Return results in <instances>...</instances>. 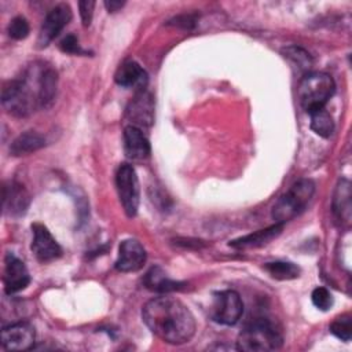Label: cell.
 Instances as JSON below:
<instances>
[{"label":"cell","mask_w":352,"mask_h":352,"mask_svg":"<svg viewBox=\"0 0 352 352\" xmlns=\"http://www.w3.org/2000/svg\"><path fill=\"white\" fill-rule=\"evenodd\" d=\"M94 7H95V1H80L78 3V10H80V16L82 21V25L87 28L91 25L92 22V16H94Z\"/></svg>","instance_id":"83f0119b"},{"label":"cell","mask_w":352,"mask_h":352,"mask_svg":"<svg viewBox=\"0 0 352 352\" xmlns=\"http://www.w3.org/2000/svg\"><path fill=\"white\" fill-rule=\"evenodd\" d=\"M44 146H45V139L43 135H40L36 131H26L12 140L10 146V153L14 157L28 155L43 148Z\"/></svg>","instance_id":"d6986e66"},{"label":"cell","mask_w":352,"mask_h":352,"mask_svg":"<svg viewBox=\"0 0 352 352\" xmlns=\"http://www.w3.org/2000/svg\"><path fill=\"white\" fill-rule=\"evenodd\" d=\"M116 187L120 202L128 217H133L139 209V180L132 165L121 164L116 173Z\"/></svg>","instance_id":"8992f818"},{"label":"cell","mask_w":352,"mask_h":352,"mask_svg":"<svg viewBox=\"0 0 352 352\" xmlns=\"http://www.w3.org/2000/svg\"><path fill=\"white\" fill-rule=\"evenodd\" d=\"M36 331L30 323L18 322L3 327L1 345L7 351H26L34 345Z\"/></svg>","instance_id":"9c48e42d"},{"label":"cell","mask_w":352,"mask_h":352,"mask_svg":"<svg viewBox=\"0 0 352 352\" xmlns=\"http://www.w3.org/2000/svg\"><path fill=\"white\" fill-rule=\"evenodd\" d=\"M124 1H120V0H107V1H104V7L107 8V11L109 12H116V11H118L120 8H122L124 7Z\"/></svg>","instance_id":"f1b7e54d"},{"label":"cell","mask_w":352,"mask_h":352,"mask_svg":"<svg viewBox=\"0 0 352 352\" xmlns=\"http://www.w3.org/2000/svg\"><path fill=\"white\" fill-rule=\"evenodd\" d=\"M124 151L131 160H144L150 154V143L139 126L124 128Z\"/></svg>","instance_id":"2e32d148"},{"label":"cell","mask_w":352,"mask_h":352,"mask_svg":"<svg viewBox=\"0 0 352 352\" xmlns=\"http://www.w3.org/2000/svg\"><path fill=\"white\" fill-rule=\"evenodd\" d=\"M7 32H8V36L14 40H23L29 36L30 28H29V23L26 21V18L15 16L10 21Z\"/></svg>","instance_id":"d4e9b609"},{"label":"cell","mask_w":352,"mask_h":352,"mask_svg":"<svg viewBox=\"0 0 352 352\" xmlns=\"http://www.w3.org/2000/svg\"><path fill=\"white\" fill-rule=\"evenodd\" d=\"M142 318L148 330L168 344L188 342L195 334L197 324L191 311L173 297L151 298L144 304Z\"/></svg>","instance_id":"7a4b0ae2"},{"label":"cell","mask_w":352,"mask_h":352,"mask_svg":"<svg viewBox=\"0 0 352 352\" xmlns=\"http://www.w3.org/2000/svg\"><path fill=\"white\" fill-rule=\"evenodd\" d=\"M143 285L148 290L158 292V293H169V292L182 290L186 287L184 282L170 279L161 267L150 268V271H147L143 278Z\"/></svg>","instance_id":"e0dca14e"},{"label":"cell","mask_w":352,"mask_h":352,"mask_svg":"<svg viewBox=\"0 0 352 352\" xmlns=\"http://www.w3.org/2000/svg\"><path fill=\"white\" fill-rule=\"evenodd\" d=\"M72 19V10L67 4L62 3L55 6L44 18L37 37V48H45L69 23Z\"/></svg>","instance_id":"ba28073f"},{"label":"cell","mask_w":352,"mask_h":352,"mask_svg":"<svg viewBox=\"0 0 352 352\" xmlns=\"http://www.w3.org/2000/svg\"><path fill=\"white\" fill-rule=\"evenodd\" d=\"M59 47L66 54H84L85 52L84 50H81L78 40L74 34H67L66 37H63L62 41L59 43Z\"/></svg>","instance_id":"4316f807"},{"label":"cell","mask_w":352,"mask_h":352,"mask_svg":"<svg viewBox=\"0 0 352 352\" xmlns=\"http://www.w3.org/2000/svg\"><path fill=\"white\" fill-rule=\"evenodd\" d=\"M333 210L340 220L349 221L351 217V184L348 180L342 179L338 182L334 199H333Z\"/></svg>","instance_id":"ffe728a7"},{"label":"cell","mask_w":352,"mask_h":352,"mask_svg":"<svg viewBox=\"0 0 352 352\" xmlns=\"http://www.w3.org/2000/svg\"><path fill=\"white\" fill-rule=\"evenodd\" d=\"M265 271L278 280H290L296 279L300 275V268L289 261H272L265 263L264 265Z\"/></svg>","instance_id":"7402d4cb"},{"label":"cell","mask_w":352,"mask_h":352,"mask_svg":"<svg viewBox=\"0 0 352 352\" xmlns=\"http://www.w3.org/2000/svg\"><path fill=\"white\" fill-rule=\"evenodd\" d=\"M283 230V224L282 223H275L267 228L258 230L253 234L241 236L238 239H234L230 242V246L236 248V249H246V248H257V246H263L268 242H271L272 239H275Z\"/></svg>","instance_id":"ac0fdd59"},{"label":"cell","mask_w":352,"mask_h":352,"mask_svg":"<svg viewBox=\"0 0 352 352\" xmlns=\"http://www.w3.org/2000/svg\"><path fill=\"white\" fill-rule=\"evenodd\" d=\"M58 74L44 62H33L21 76L8 81L1 92L4 110L14 117H28L47 109L55 99Z\"/></svg>","instance_id":"6da1fadb"},{"label":"cell","mask_w":352,"mask_h":352,"mask_svg":"<svg viewBox=\"0 0 352 352\" xmlns=\"http://www.w3.org/2000/svg\"><path fill=\"white\" fill-rule=\"evenodd\" d=\"M4 290L7 294H15L21 290H23L29 282L30 275L29 271L22 260H19L12 253H8L4 260Z\"/></svg>","instance_id":"7c38bea8"},{"label":"cell","mask_w":352,"mask_h":352,"mask_svg":"<svg viewBox=\"0 0 352 352\" xmlns=\"http://www.w3.org/2000/svg\"><path fill=\"white\" fill-rule=\"evenodd\" d=\"M315 192V183L309 179H300L296 182L272 208V219L275 223L285 224L286 221L298 216L309 204Z\"/></svg>","instance_id":"277c9868"},{"label":"cell","mask_w":352,"mask_h":352,"mask_svg":"<svg viewBox=\"0 0 352 352\" xmlns=\"http://www.w3.org/2000/svg\"><path fill=\"white\" fill-rule=\"evenodd\" d=\"M126 116L131 120L132 125H150L154 116V102L153 96L144 91H139L133 100L126 109Z\"/></svg>","instance_id":"5bb4252c"},{"label":"cell","mask_w":352,"mask_h":352,"mask_svg":"<svg viewBox=\"0 0 352 352\" xmlns=\"http://www.w3.org/2000/svg\"><path fill=\"white\" fill-rule=\"evenodd\" d=\"M32 231H33V239H32L30 248L38 261L41 263L52 261L62 254V249L59 243L55 241V238L52 236V234L45 226L40 223H34L32 224Z\"/></svg>","instance_id":"30bf717a"},{"label":"cell","mask_w":352,"mask_h":352,"mask_svg":"<svg viewBox=\"0 0 352 352\" xmlns=\"http://www.w3.org/2000/svg\"><path fill=\"white\" fill-rule=\"evenodd\" d=\"M146 258V250L139 241L124 239L118 248L116 268L121 272H136L144 265Z\"/></svg>","instance_id":"8fae6325"},{"label":"cell","mask_w":352,"mask_h":352,"mask_svg":"<svg viewBox=\"0 0 352 352\" xmlns=\"http://www.w3.org/2000/svg\"><path fill=\"white\" fill-rule=\"evenodd\" d=\"M243 312V302L235 290H223L213 294L210 316L216 323L232 326Z\"/></svg>","instance_id":"52a82bcc"},{"label":"cell","mask_w":352,"mask_h":352,"mask_svg":"<svg viewBox=\"0 0 352 352\" xmlns=\"http://www.w3.org/2000/svg\"><path fill=\"white\" fill-rule=\"evenodd\" d=\"M311 300L314 302V305L320 309V311H327L333 307L334 304V298H333V294L326 289V287H316L314 289L312 294H311Z\"/></svg>","instance_id":"484cf974"},{"label":"cell","mask_w":352,"mask_h":352,"mask_svg":"<svg viewBox=\"0 0 352 352\" xmlns=\"http://www.w3.org/2000/svg\"><path fill=\"white\" fill-rule=\"evenodd\" d=\"M285 56L296 66H298L300 70H309V67L312 66V59L309 56V54L300 48V47H287L285 51H283Z\"/></svg>","instance_id":"603a6c76"},{"label":"cell","mask_w":352,"mask_h":352,"mask_svg":"<svg viewBox=\"0 0 352 352\" xmlns=\"http://www.w3.org/2000/svg\"><path fill=\"white\" fill-rule=\"evenodd\" d=\"M283 344L280 327L268 318L252 320L238 336L236 349L245 352H268L279 349Z\"/></svg>","instance_id":"3957f363"},{"label":"cell","mask_w":352,"mask_h":352,"mask_svg":"<svg viewBox=\"0 0 352 352\" xmlns=\"http://www.w3.org/2000/svg\"><path fill=\"white\" fill-rule=\"evenodd\" d=\"M309 116H311V129L316 135L322 138H330L333 135L334 121L330 113L324 107L309 113Z\"/></svg>","instance_id":"44dd1931"},{"label":"cell","mask_w":352,"mask_h":352,"mask_svg":"<svg viewBox=\"0 0 352 352\" xmlns=\"http://www.w3.org/2000/svg\"><path fill=\"white\" fill-rule=\"evenodd\" d=\"M330 331L342 341H349L352 337V322L349 315H344L337 318L330 324Z\"/></svg>","instance_id":"cb8c5ba5"},{"label":"cell","mask_w":352,"mask_h":352,"mask_svg":"<svg viewBox=\"0 0 352 352\" xmlns=\"http://www.w3.org/2000/svg\"><path fill=\"white\" fill-rule=\"evenodd\" d=\"M30 204V195L26 188L12 182L8 186L3 187V208L4 213L12 217H19L26 213Z\"/></svg>","instance_id":"4fadbf2b"},{"label":"cell","mask_w":352,"mask_h":352,"mask_svg":"<svg viewBox=\"0 0 352 352\" xmlns=\"http://www.w3.org/2000/svg\"><path fill=\"white\" fill-rule=\"evenodd\" d=\"M336 82L327 73H308L298 85V99L301 107L309 114L323 109L334 95Z\"/></svg>","instance_id":"5b68a950"},{"label":"cell","mask_w":352,"mask_h":352,"mask_svg":"<svg viewBox=\"0 0 352 352\" xmlns=\"http://www.w3.org/2000/svg\"><path fill=\"white\" fill-rule=\"evenodd\" d=\"M114 80L120 87L144 91L148 77L146 70L138 62L126 60L117 69Z\"/></svg>","instance_id":"9a60e30c"}]
</instances>
